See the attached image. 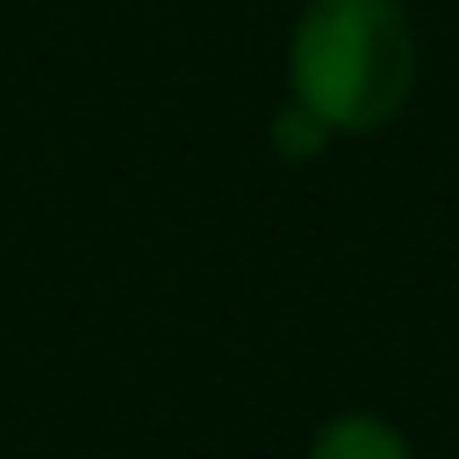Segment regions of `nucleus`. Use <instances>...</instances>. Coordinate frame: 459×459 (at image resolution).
Returning <instances> with one entry per match:
<instances>
[{"label": "nucleus", "mask_w": 459, "mask_h": 459, "mask_svg": "<svg viewBox=\"0 0 459 459\" xmlns=\"http://www.w3.org/2000/svg\"><path fill=\"white\" fill-rule=\"evenodd\" d=\"M268 146L280 152L285 163H314V157L332 146V128H325L320 117H308L303 105L285 100L280 111H273V123H268Z\"/></svg>", "instance_id": "3"}, {"label": "nucleus", "mask_w": 459, "mask_h": 459, "mask_svg": "<svg viewBox=\"0 0 459 459\" xmlns=\"http://www.w3.org/2000/svg\"><path fill=\"white\" fill-rule=\"evenodd\" d=\"M419 82V35L402 0H303L285 41L291 105L332 140L378 134L407 111Z\"/></svg>", "instance_id": "1"}, {"label": "nucleus", "mask_w": 459, "mask_h": 459, "mask_svg": "<svg viewBox=\"0 0 459 459\" xmlns=\"http://www.w3.org/2000/svg\"><path fill=\"white\" fill-rule=\"evenodd\" d=\"M303 459H419L413 442H407L402 425L378 413H332L320 430L308 437V454Z\"/></svg>", "instance_id": "2"}]
</instances>
